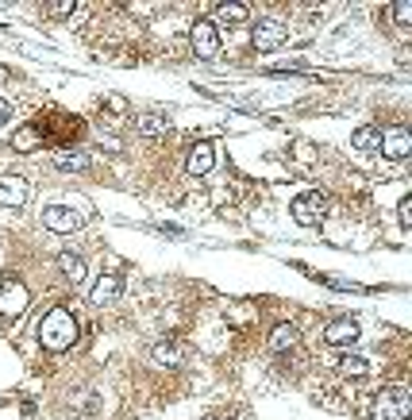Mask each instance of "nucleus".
Returning a JSON list of instances; mask_svg holds the SVG:
<instances>
[{"instance_id":"1","label":"nucleus","mask_w":412,"mask_h":420,"mask_svg":"<svg viewBox=\"0 0 412 420\" xmlns=\"http://www.w3.org/2000/svg\"><path fill=\"white\" fill-rule=\"evenodd\" d=\"M78 316L69 309H50L47 316L39 320V343L47 351H69L78 343Z\"/></svg>"},{"instance_id":"2","label":"nucleus","mask_w":412,"mask_h":420,"mask_svg":"<svg viewBox=\"0 0 412 420\" xmlns=\"http://www.w3.org/2000/svg\"><path fill=\"white\" fill-rule=\"evenodd\" d=\"M409 412H412V397H409V390L393 386V390H382V393H378V401H374L370 417H374V420H409Z\"/></svg>"},{"instance_id":"3","label":"nucleus","mask_w":412,"mask_h":420,"mask_svg":"<svg viewBox=\"0 0 412 420\" xmlns=\"http://www.w3.org/2000/svg\"><path fill=\"white\" fill-rule=\"evenodd\" d=\"M293 220L297 224H304V228H312V224H320L324 220V212H328V193L324 189H308V193H301L293 201Z\"/></svg>"},{"instance_id":"4","label":"nucleus","mask_w":412,"mask_h":420,"mask_svg":"<svg viewBox=\"0 0 412 420\" xmlns=\"http://www.w3.org/2000/svg\"><path fill=\"white\" fill-rule=\"evenodd\" d=\"M43 224H47L54 235H73L81 228V216L73 212V208H66V205H50V208H43Z\"/></svg>"},{"instance_id":"5","label":"nucleus","mask_w":412,"mask_h":420,"mask_svg":"<svg viewBox=\"0 0 412 420\" xmlns=\"http://www.w3.org/2000/svg\"><path fill=\"white\" fill-rule=\"evenodd\" d=\"M189 43H193V54H196V58H212V54L220 50V31L212 27L208 20H196Z\"/></svg>"},{"instance_id":"6","label":"nucleus","mask_w":412,"mask_h":420,"mask_svg":"<svg viewBox=\"0 0 412 420\" xmlns=\"http://www.w3.org/2000/svg\"><path fill=\"white\" fill-rule=\"evenodd\" d=\"M31 186H27V177L20 174H0V205L4 208H20L23 201H27Z\"/></svg>"},{"instance_id":"7","label":"nucleus","mask_w":412,"mask_h":420,"mask_svg":"<svg viewBox=\"0 0 412 420\" xmlns=\"http://www.w3.org/2000/svg\"><path fill=\"white\" fill-rule=\"evenodd\" d=\"M382 151L389 162H401V158H409V151H412V135L404 131V127H393V131H382Z\"/></svg>"},{"instance_id":"8","label":"nucleus","mask_w":412,"mask_h":420,"mask_svg":"<svg viewBox=\"0 0 412 420\" xmlns=\"http://www.w3.org/2000/svg\"><path fill=\"white\" fill-rule=\"evenodd\" d=\"M23 309H27V285L4 282V289H0V316H20Z\"/></svg>"},{"instance_id":"9","label":"nucleus","mask_w":412,"mask_h":420,"mask_svg":"<svg viewBox=\"0 0 412 420\" xmlns=\"http://www.w3.org/2000/svg\"><path fill=\"white\" fill-rule=\"evenodd\" d=\"M285 39H289V35H285V23H277V20H258V27H255V47H258V50H277Z\"/></svg>"},{"instance_id":"10","label":"nucleus","mask_w":412,"mask_h":420,"mask_svg":"<svg viewBox=\"0 0 412 420\" xmlns=\"http://www.w3.org/2000/svg\"><path fill=\"white\" fill-rule=\"evenodd\" d=\"M212 162H216V155H212V143H196L193 151H189V158H185V170L193 177H205L208 170H212Z\"/></svg>"},{"instance_id":"11","label":"nucleus","mask_w":412,"mask_h":420,"mask_svg":"<svg viewBox=\"0 0 412 420\" xmlns=\"http://www.w3.org/2000/svg\"><path fill=\"white\" fill-rule=\"evenodd\" d=\"M119 297V274H100L97 289H93V305H112Z\"/></svg>"},{"instance_id":"12","label":"nucleus","mask_w":412,"mask_h":420,"mask_svg":"<svg viewBox=\"0 0 412 420\" xmlns=\"http://www.w3.org/2000/svg\"><path fill=\"white\" fill-rule=\"evenodd\" d=\"M324 340L332 343V347H339V343H354V340H358V324H354V320H335V324H328Z\"/></svg>"},{"instance_id":"13","label":"nucleus","mask_w":412,"mask_h":420,"mask_svg":"<svg viewBox=\"0 0 412 420\" xmlns=\"http://www.w3.org/2000/svg\"><path fill=\"white\" fill-rule=\"evenodd\" d=\"M135 127L143 131V135H166V131H170V116H162V112H139Z\"/></svg>"},{"instance_id":"14","label":"nucleus","mask_w":412,"mask_h":420,"mask_svg":"<svg viewBox=\"0 0 412 420\" xmlns=\"http://www.w3.org/2000/svg\"><path fill=\"white\" fill-rule=\"evenodd\" d=\"M297 343H301V335H297L293 324H277L274 332H270V347L274 351H293Z\"/></svg>"},{"instance_id":"15","label":"nucleus","mask_w":412,"mask_h":420,"mask_svg":"<svg viewBox=\"0 0 412 420\" xmlns=\"http://www.w3.org/2000/svg\"><path fill=\"white\" fill-rule=\"evenodd\" d=\"M58 266H62V274H66V278H69L73 285L85 282V258H81V254H73V251L58 254Z\"/></svg>"},{"instance_id":"16","label":"nucleus","mask_w":412,"mask_h":420,"mask_svg":"<svg viewBox=\"0 0 412 420\" xmlns=\"http://www.w3.org/2000/svg\"><path fill=\"white\" fill-rule=\"evenodd\" d=\"M39 131H35V127H20V131H16V135H12V147L20 151V155H31V151H39Z\"/></svg>"},{"instance_id":"17","label":"nucleus","mask_w":412,"mask_h":420,"mask_svg":"<svg viewBox=\"0 0 412 420\" xmlns=\"http://www.w3.org/2000/svg\"><path fill=\"white\" fill-rule=\"evenodd\" d=\"M154 362H162V366H177V362H181V347H177L174 340H158L154 343Z\"/></svg>"},{"instance_id":"18","label":"nucleus","mask_w":412,"mask_h":420,"mask_svg":"<svg viewBox=\"0 0 412 420\" xmlns=\"http://www.w3.org/2000/svg\"><path fill=\"white\" fill-rule=\"evenodd\" d=\"M339 374H347V378H366V374H370V362H366L363 355H347V359H339Z\"/></svg>"},{"instance_id":"19","label":"nucleus","mask_w":412,"mask_h":420,"mask_svg":"<svg viewBox=\"0 0 412 420\" xmlns=\"http://www.w3.org/2000/svg\"><path fill=\"white\" fill-rule=\"evenodd\" d=\"M354 147L358 151H378L382 147V131H378V127H358V131H354Z\"/></svg>"},{"instance_id":"20","label":"nucleus","mask_w":412,"mask_h":420,"mask_svg":"<svg viewBox=\"0 0 412 420\" xmlns=\"http://www.w3.org/2000/svg\"><path fill=\"white\" fill-rule=\"evenodd\" d=\"M85 151H62V155H54V166L58 170H85Z\"/></svg>"},{"instance_id":"21","label":"nucleus","mask_w":412,"mask_h":420,"mask_svg":"<svg viewBox=\"0 0 412 420\" xmlns=\"http://www.w3.org/2000/svg\"><path fill=\"white\" fill-rule=\"evenodd\" d=\"M247 12H251L247 4H220V20L224 23H243Z\"/></svg>"},{"instance_id":"22","label":"nucleus","mask_w":412,"mask_h":420,"mask_svg":"<svg viewBox=\"0 0 412 420\" xmlns=\"http://www.w3.org/2000/svg\"><path fill=\"white\" fill-rule=\"evenodd\" d=\"M393 20L401 23V27H409V23H412V4H409V0H401V4L393 8Z\"/></svg>"},{"instance_id":"23","label":"nucleus","mask_w":412,"mask_h":420,"mask_svg":"<svg viewBox=\"0 0 412 420\" xmlns=\"http://www.w3.org/2000/svg\"><path fill=\"white\" fill-rule=\"evenodd\" d=\"M397 220H401V228L412 224V197H401V208H397Z\"/></svg>"},{"instance_id":"24","label":"nucleus","mask_w":412,"mask_h":420,"mask_svg":"<svg viewBox=\"0 0 412 420\" xmlns=\"http://www.w3.org/2000/svg\"><path fill=\"white\" fill-rule=\"evenodd\" d=\"M8 116H12V100H4V97H0V127L8 124Z\"/></svg>"},{"instance_id":"25","label":"nucleus","mask_w":412,"mask_h":420,"mask_svg":"<svg viewBox=\"0 0 412 420\" xmlns=\"http://www.w3.org/2000/svg\"><path fill=\"white\" fill-rule=\"evenodd\" d=\"M108 108H112V112H124L128 104H124V97H108Z\"/></svg>"},{"instance_id":"26","label":"nucleus","mask_w":412,"mask_h":420,"mask_svg":"<svg viewBox=\"0 0 412 420\" xmlns=\"http://www.w3.org/2000/svg\"><path fill=\"white\" fill-rule=\"evenodd\" d=\"M4 78H8V69H4V66H0V81H4Z\"/></svg>"}]
</instances>
